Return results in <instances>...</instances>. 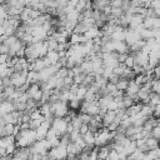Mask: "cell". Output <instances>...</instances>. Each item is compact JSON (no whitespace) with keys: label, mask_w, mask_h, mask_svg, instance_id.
<instances>
[{"label":"cell","mask_w":160,"mask_h":160,"mask_svg":"<svg viewBox=\"0 0 160 160\" xmlns=\"http://www.w3.org/2000/svg\"><path fill=\"white\" fill-rule=\"evenodd\" d=\"M48 154H49L50 159H65V158H68V148H66V145L60 144L56 148H51Z\"/></svg>","instance_id":"cell-1"},{"label":"cell","mask_w":160,"mask_h":160,"mask_svg":"<svg viewBox=\"0 0 160 160\" xmlns=\"http://www.w3.org/2000/svg\"><path fill=\"white\" fill-rule=\"evenodd\" d=\"M68 125H69V122L65 120V118H55L54 121H52V125H51V126L56 130L58 135L61 136L62 134L66 132V130H68Z\"/></svg>","instance_id":"cell-2"},{"label":"cell","mask_w":160,"mask_h":160,"mask_svg":"<svg viewBox=\"0 0 160 160\" xmlns=\"http://www.w3.org/2000/svg\"><path fill=\"white\" fill-rule=\"evenodd\" d=\"M26 92L29 94V96H30V98H32V99H35V100H38V101H40V100H41L42 90H41L40 85H39V82L30 84V86H29V89H28V91H26Z\"/></svg>","instance_id":"cell-3"},{"label":"cell","mask_w":160,"mask_h":160,"mask_svg":"<svg viewBox=\"0 0 160 160\" xmlns=\"http://www.w3.org/2000/svg\"><path fill=\"white\" fill-rule=\"evenodd\" d=\"M29 154H30L29 146L16 148V150L12 154V160H26V159H29Z\"/></svg>","instance_id":"cell-4"},{"label":"cell","mask_w":160,"mask_h":160,"mask_svg":"<svg viewBox=\"0 0 160 160\" xmlns=\"http://www.w3.org/2000/svg\"><path fill=\"white\" fill-rule=\"evenodd\" d=\"M15 110V105L12 100H2L1 101V106H0V115H5L6 112H12Z\"/></svg>","instance_id":"cell-5"},{"label":"cell","mask_w":160,"mask_h":160,"mask_svg":"<svg viewBox=\"0 0 160 160\" xmlns=\"http://www.w3.org/2000/svg\"><path fill=\"white\" fill-rule=\"evenodd\" d=\"M115 118H116V111L115 110H108L105 112V115L102 116V124H104V126L108 128L109 124H111L115 120Z\"/></svg>","instance_id":"cell-6"},{"label":"cell","mask_w":160,"mask_h":160,"mask_svg":"<svg viewBox=\"0 0 160 160\" xmlns=\"http://www.w3.org/2000/svg\"><path fill=\"white\" fill-rule=\"evenodd\" d=\"M82 138H84V140H85L86 145H90V146H96V145H95V139H96V134H95L94 131L89 130L88 132H85V134L82 135Z\"/></svg>","instance_id":"cell-7"},{"label":"cell","mask_w":160,"mask_h":160,"mask_svg":"<svg viewBox=\"0 0 160 160\" xmlns=\"http://www.w3.org/2000/svg\"><path fill=\"white\" fill-rule=\"evenodd\" d=\"M141 106H142V102H141V101H140V102H134L130 108L126 109L128 115H129V116H132V115L140 112V111H141Z\"/></svg>","instance_id":"cell-8"},{"label":"cell","mask_w":160,"mask_h":160,"mask_svg":"<svg viewBox=\"0 0 160 160\" xmlns=\"http://www.w3.org/2000/svg\"><path fill=\"white\" fill-rule=\"evenodd\" d=\"M142 115H145V116H152L154 115V106L150 104V102H146V104H144L142 102V106H141V111H140Z\"/></svg>","instance_id":"cell-9"},{"label":"cell","mask_w":160,"mask_h":160,"mask_svg":"<svg viewBox=\"0 0 160 160\" xmlns=\"http://www.w3.org/2000/svg\"><path fill=\"white\" fill-rule=\"evenodd\" d=\"M144 159H160V146L146 151Z\"/></svg>","instance_id":"cell-10"},{"label":"cell","mask_w":160,"mask_h":160,"mask_svg":"<svg viewBox=\"0 0 160 160\" xmlns=\"http://www.w3.org/2000/svg\"><path fill=\"white\" fill-rule=\"evenodd\" d=\"M110 145H104V146H99V159H108L109 158V152H110Z\"/></svg>","instance_id":"cell-11"},{"label":"cell","mask_w":160,"mask_h":160,"mask_svg":"<svg viewBox=\"0 0 160 160\" xmlns=\"http://www.w3.org/2000/svg\"><path fill=\"white\" fill-rule=\"evenodd\" d=\"M45 41H46V44H48L49 50H56L58 46H59V41H58L54 36H48V39H46Z\"/></svg>","instance_id":"cell-12"},{"label":"cell","mask_w":160,"mask_h":160,"mask_svg":"<svg viewBox=\"0 0 160 160\" xmlns=\"http://www.w3.org/2000/svg\"><path fill=\"white\" fill-rule=\"evenodd\" d=\"M20 40L24 42V45H30V44H32V41H34V35L31 34V32H24L22 34V36L20 38Z\"/></svg>","instance_id":"cell-13"},{"label":"cell","mask_w":160,"mask_h":160,"mask_svg":"<svg viewBox=\"0 0 160 160\" xmlns=\"http://www.w3.org/2000/svg\"><path fill=\"white\" fill-rule=\"evenodd\" d=\"M46 56L51 60V62H52V64L58 62V61H59V59H60V54H59V51H58V50H49V51H48V54H46Z\"/></svg>","instance_id":"cell-14"},{"label":"cell","mask_w":160,"mask_h":160,"mask_svg":"<svg viewBox=\"0 0 160 160\" xmlns=\"http://www.w3.org/2000/svg\"><path fill=\"white\" fill-rule=\"evenodd\" d=\"M81 102H82V100H80L79 98H74V99H71L70 101H69V106H70V109H74V110H80V106H81Z\"/></svg>","instance_id":"cell-15"},{"label":"cell","mask_w":160,"mask_h":160,"mask_svg":"<svg viewBox=\"0 0 160 160\" xmlns=\"http://www.w3.org/2000/svg\"><path fill=\"white\" fill-rule=\"evenodd\" d=\"M70 122L72 124V126H74V130H78V131H80V128H81V125L84 124V122L81 121V119L79 118V115L74 116V118L71 119V121H70Z\"/></svg>","instance_id":"cell-16"},{"label":"cell","mask_w":160,"mask_h":160,"mask_svg":"<svg viewBox=\"0 0 160 160\" xmlns=\"http://www.w3.org/2000/svg\"><path fill=\"white\" fill-rule=\"evenodd\" d=\"M150 104H151L152 106L160 104V94H159V92L152 91V92L150 94Z\"/></svg>","instance_id":"cell-17"},{"label":"cell","mask_w":160,"mask_h":160,"mask_svg":"<svg viewBox=\"0 0 160 160\" xmlns=\"http://www.w3.org/2000/svg\"><path fill=\"white\" fill-rule=\"evenodd\" d=\"M106 89H108V92L111 94L112 96H114L115 92L119 90L118 86H116V84H115V82H111V81H108V82H106Z\"/></svg>","instance_id":"cell-18"},{"label":"cell","mask_w":160,"mask_h":160,"mask_svg":"<svg viewBox=\"0 0 160 160\" xmlns=\"http://www.w3.org/2000/svg\"><path fill=\"white\" fill-rule=\"evenodd\" d=\"M78 115H79V118L81 119V121H82L84 124H90V121H91V115H90V114L80 111Z\"/></svg>","instance_id":"cell-19"},{"label":"cell","mask_w":160,"mask_h":160,"mask_svg":"<svg viewBox=\"0 0 160 160\" xmlns=\"http://www.w3.org/2000/svg\"><path fill=\"white\" fill-rule=\"evenodd\" d=\"M114 74V68L112 66H108V65H104V70H102V75L109 80V78Z\"/></svg>","instance_id":"cell-20"},{"label":"cell","mask_w":160,"mask_h":160,"mask_svg":"<svg viewBox=\"0 0 160 160\" xmlns=\"http://www.w3.org/2000/svg\"><path fill=\"white\" fill-rule=\"evenodd\" d=\"M86 91H88V88L84 86V85H80V88H79V90L76 92V98H79L80 100H84V98L86 95Z\"/></svg>","instance_id":"cell-21"},{"label":"cell","mask_w":160,"mask_h":160,"mask_svg":"<svg viewBox=\"0 0 160 160\" xmlns=\"http://www.w3.org/2000/svg\"><path fill=\"white\" fill-rule=\"evenodd\" d=\"M88 2H89V0H79V2H78V5L75 6V9H76L79 12H82V11L86 9Z\"/></svg>","instance_id":"cell-22"},{"label":"cell","mask_w":160,"mask_h":160,"mask_svg":"<svg viewBox=\"0 0 160 160\" xmlns=\"http://www.w3.org/2000/svg\"><path fill=\"white\" fill-rule=\"evenodd\" d=\"M124 62H125V65H126L128 68H134V65H135V59H134V56H132L131 54H129V56L126 58V60H125Z\"/></svg>","instance_id":"cell-23"},{"label":"cell","mask_w":160,"mask_h":160,"mask_svg":"<svg viewBox=\"0 0 160 160\" xmlns=\"http://www.w3.org/2000/svg\"><path fill=\"white\" fill-rule=\"evenodd\" d=\"M9 49H10L9 45H6L5 42H1V46H0V52L1 54H8L9 52Z\"/></svg>","instance_id":"cell-24"},{"label":"cell","mask_w":160,"mask_h":160,"mask_svg":"<svg viewBox=\"0 0 160 160\" xmlns=\"http://www.w3.org/2000/svg\"><path fill=\"white\" fill-rule=\"evenodd\" d=\"M110 5H111L112 8H121L122 0H111V1H110Z\"/></svg>","instance_id":"cell-25"},{"label":"cell","mask_w":160,"mask_h":160,"mask_svg":"<svg viewBox=\"0 0 160 160\" xmlns=\"http://www.w3.org/2000/svg\"><path fill=\"white\" fill-rule=\"evenodd\" d=\"M90 130V128H89V124H82L81 125V128H80V132H81V135H84L85 132H88Z\"/></svg>","instance_id":"cell-26"},{"label":"cell","mask_w":160,"mask_h":160,"mask_svg":"<svg viewBox=\"0 0 160 160\" xmlns=\"http://www.w3.org/2000/svg\"><path fill=\"white\" fill-rule=\"evenodd\" d=\"M154 116H156V118L160 116V104L154 106Z\"/></svg>","instance_id":"cell-27"},{"label":"cell","mask_w":160,"mask_h":160,"mask_svg":"<svg viewBox=\"0 0 160 160\" xmlns=\"http://www.w3.org/2000/svg\"><path fill=\"white\" fill-rule=\"evenodd\" d=\"M154 75H155V78L160 79V65H158L156 68H154Z\"/></svg>","instance_id":"cell-28"},{"label":"cell","mask_w":160,"mask_h":160,"mask_svg":"<svg viewBox=\"0 0 160 160\" xmlns=\"http://www.w3.org/2000/svg\"><path fill=\"white\" fill-rule=\"evenodd\" d=\"M78 2H79V0H69V6H71V8H75L76 5H78Z\"/></svg>","instance_id":"cell-29"},{"label":"cell","mask_w":160,"mask_h":160,"mask_svg":"<svg viewBox=\"0 0 160 160\" xmlns=\"http://www.w3.org/2000/svg\"><path fill=\"white\" fill-rule=\"evenodd\" d=\"M154 28H160V18H155L154 19Z\"/></svg>","instance_id":"cell-30"},{"label":"cell","mask_w":160,"mask_h":160,"mask_svg":"<svg viewBox=\"0 0 160 160\" xmlns=\"http://www.w3.org/2000/svg\"><path fill=\"white\" fill-rule=\"evenodd\" d=\"M79 158L76 154H71V152H68V159H76Z\"/></svg>","instance_id":"cell-31"},{"label":"cell","mask_w":160,"mask_h":160,"mask_svg":"<svg viewBox=\"0 0 160 160\" xmlns=\"http://www.w3.org/2000/svg\"><path fill=\"white\" fill-rule=\"evenodd\" d=\"M159 65H160V59H159Z\"/></svg>","instance_id":"cell-32"}]
</instances>
